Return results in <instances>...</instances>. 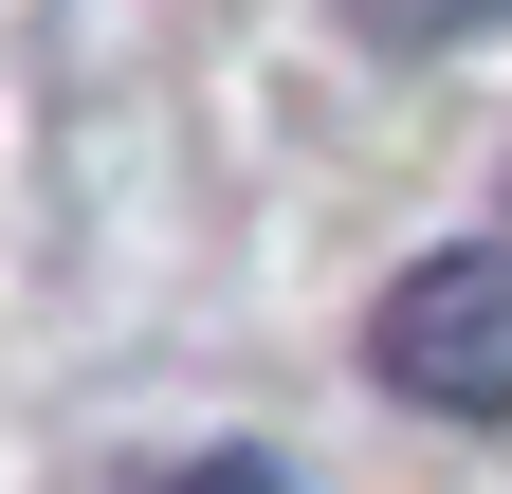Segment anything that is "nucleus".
Returning <instances> with one entry per match:
<instances>
[{
  "instance_id": "nucleus-3",
  "label": "nucleus",
  "mask_w": 512,
  "mask_h": 494,
  "mask_svg": "<svg viewBox=\"0 0 512 494\" xmlns=\"http://www.w3.org/2000/svg\"><path fill=\"white\" fill-rule=\"evenodd\" d=\"M183 494H293L275 458H202V476H183Z\"/></svg>"
},
{
  "instance_id": "nucleus-1",
  "label": "nucleus",
  "mask_w": 512,
  "mask_h": 494,
  "mask_svg": "<svg viewBox=\"0 0 512 494\" xmlns=\"http://www.w3.org/2000/svg\"><path fill=\"white\" fill-rule=\"evenodd\" d=\"M366 366L421 421H512V238H458V257H403L366 312Z\"/></svg>"
},
{
  "instance_id": "nucleus-2",
  "label": "nucleus",
  "mask_w": 512,
  "mask_h": 494,
  "mask_svg": "<svg viewBox=\"0 0 512 494\" xmlns=\"http://www.w3.org/2000/svg\"><path fill=\"white\" fill-rule=\"evenodd\" d=\"M348 19H366V37H403V55H439V37H494L512 0H348Z\"/></svg>"
}]
</instances>
